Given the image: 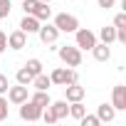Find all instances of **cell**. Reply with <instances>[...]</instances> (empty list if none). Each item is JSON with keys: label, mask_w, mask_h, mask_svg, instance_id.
<instances>
[{"label": "cell", "mask_w": 126, "mask_h": 126, "mask_svg": "<svg viewBox=\"0 0 126 126\" xmlns=\"http://www.w3.org/2000/svg\"><path fill=\"white\" fill-rule=\"evenodd\" d=\"M49 79H52V84H57V87H64V84L79 82V74H77L74 67H57V69L49 74Z\"/></svg>", "instance_id": "obj_1"}, {"label": "cell", "mask_w": 126, "mask_h": 126, "mask_svg": "<svg viewBox=\"0 0 126 126\" xmlns=\"http://www.w3.org/2000/svg\"><path fill=\"white\" fill-rule=\"evenodd\" d=\"M59 59L64 62L67 67H79V64H82V49L64 45V47H59Z\"/></svg>", "instance_id": "obj_2"}, {"label": "cell", "mask_w": 126, "mask_h": 126, "mask_svg": "<svg viewBox=\"0 0 126 126\" xmlns=\"http://www.w3.org/2000/svg\"><path fill=\"white\" fill-rule=\"evenodd\" d=\"M59 32H74L77 27H79V20L74 17V15H69V13H59V15H54V22H52Z\"/></svg>", "instance_id": "obj_3"}, {"label": "cell", "mask_w": 126, "mask_h": 126, "mask_svg": "<svg viewBox=\"0 0 126 126\" xmlns=\"http://www.w3.org/2000/svg\"><path fill=\"white\" fill-rule=\"evenodd\" d=\"M74 35H77V47H79V49H92V47L96 45V35H94L89 27H77Z\"/></svg>", "instance_id": "obj_4"}, {"label": "cell", "mask_w": 126, "mask_h": 126, "mask_svg": "<svg viewBox=\"0 0 126 126\" xmlns=\"http://www.w3.org/2000/svg\"><path fill=\"white\" fill-rule=\"evenodd\" d=\"M84 96H87V89H84L79 82L64 84V99H67V101H82Z\"/></svg>", "instance_id": "obj_5"}, {"label": "cell", "mask_w": 126, "mask_h": 126, "mask_svg": "<svg viewBox=\"0 0 126 126\" xmlns=\"http://www.w3.org/2000/svg\"><path fill=\"white\" fill-rule=\"evenodd\" d=\"M40 116H42V109H40V106H35L30 99L20 104V119H25V121H37Z\"/></svg>", "instance_id": "obj_6"}, {"label": "cell", "mask_w": 126, "mask_h": 126, "mask_svg": "<svg viewBox=\"0 0 126 126\" xmlns=\"http://www.w3.org/2000/svg\"><path fill=\"white\" fill-rule=\"evenodd\" d=\"M8 101L10 104H22V101H27V87L25 84H17V87H8Z\"/></svg>", "instance_id": "obj_7"}, {"label": "cell", "mask_w": 126, "mask_h": 126, "mask_svg": "<svg viewBox=\"0 0 126 126\" xmlns=\"http://www.w3.org/2000/svg\"><path fill=\"white\" fill-rule=\"evenodd\" d=\"M111 106H114L116 111H124V109H126V87H124V84H116V87H114Z\"/></svg>", "instance_id": "obj_8"}, {"label": "cell", "mask_w": 126, "mask_h": 126, "mask_svg": "<svg viewBox=\"0 0 126 126\" xmlns=\"http://www.w3.org/2000/svg\"><path fill=\"white\" fill-rule=\"evenodd\" d=\"M37 35H40V40H42L45 45H52V42H57V37H59V30H57L54 25H40Z\"/></svg>", "instance_id": "obj_9"}, {"label": "cell", "mask_w": 126, "mask_h": 126, "mask_svg": "<svg viewBox=\"0 0 126 126\" xmlns=\"http://www.w3.org/2000/svg\"><path fill=\"white\" fill-rule=\"evenodd\" d=\"M25 45H27V35H25L22 30H15V32L8 35V47H10V49L17 52V49H22Z\"/></svg>", "instance_id": "obj_10"}, {"label": "cell", "mask_w": 126, "mask_h": 126, "mask_svg": "<svg viewBox=\"0 0 126 126\" xmlns=\"http://www.w3.org/2000/svg\"><path fill=\"white\" fill-rule=\"evenodd\" d=\"M40 25H42V22H40L35 15H25V17L20 20V30H22L25 35H32V32H37V30H40Z\"/></svg>", "instance_id": "obj_11"}, {"label": "cell", "mask_w": 126, "mask_h": 126, "mask_svg": "<svg viewBox=\"0 0 126 126\" xmlns=\"http://www.w3.org/2000/svg\"><path fill=\"white\" fill-rule=\"evenodd\" d=\"M89 52L94 54V59H96V62H106V59L111 57V49H109V45H106V42H101V45L96 42V45H94Z\"/></svg>", "instance_id": "obj_12"}, {"label": "cell", "mask_w": 126, "mask_h": 126, "mask_svg": "<svg viewBox=\"0 0 126 126\" xmlns=\"http://www.w3.org/2000/svg\"><path fill=\"white\" fill-rule=\"evenodd\" d=\"M49 109L54 111L57 121H59V119H64V116H69V101H67V99H62V101H52Z\"/></svg>", "instance_id": "obj_13"}, {"label": "cell", "mask_w": 126, "mask_h": 126, "mask_svg": "<svg viewBox=\"0 0 126 126\" xmlns=\"http://www.w3.org/2000/svg\"><path fill=\"white\" fill-rule=\"evenodd\" d=\"M96 116H99V121H114V119H116V109H114L111 104H99Z\"/></svg>", "instance_id": "obj_14"}, {"label": "cell", "mask_w": 126, "mask_h": 126, "mask_svg": "<svg viewBox=\"0 0 126 126\" xmlns=\"http://www.w3.org/2000/svg\"><path fill=\"white\" fill-rule=\"evenodd\" d=\"M40 22H45V20H49L52 17V8H49V3H42V0H40V3H37V8H35V13H32Z\"/></svg>", "instance_id": "obj_15"}, {"label": "cell", "mask_w": 126, "mask_h": 126, "mask_svg": "<svg viewBox=\"0 0 126 126\" xmlns=\"http://www.w3.org/2000/svg\"><path fill=\"white\" fill-rule=\"evenodd\" d=\"M32 87H35V89H40V92H49L52 79H49L47 74H42V72H40V74H35V77H32Z\"/></svg>", "instance_id": "obj_16"}, {"label": "cell", "mask_w": 126, "mask_h": 126, "mask_svg": "<svg viewBox=\"0 0 126 126\" xmlns=\"http://www.w3.org/2000/svg\"><path fill=\"white\" fill-rule=\"evenodd\" d=\"M30 101H32L35 106H40V109H45V106H49V104H52V99H49V92H40V89H37V92L30 96Z\"/></svg>", "instance_id": "obj_17"}, {"label": "cell", "mask_w": 126, "mask_h": 126, "mask_svg": "<svg viewBox=\"0 0 126 126\" xmlns=\"http://www.w3.org/2000/svg\"><path fill=\"white\" fill-rule=\"evenodd\" d=\"M99 37H101V42H106V45L116 42V27H114V25H106V27H101V30H99Z\"/></svg>", "instance_id": "obj_18"}, {"label": "cell", "mask_w": 126, "mask_h": 126, "mask_svg": "<svg viewBox=\"0 0 126 126\" xmlns=\"http://www.w3.org/2000/svg\"><path fill=\"white\" fill-rule=\"evenodd\" d=\"M84 114H87V106H84L82 101H69V116H72V119L79 121Z\"/></svg>", "instance_id": "obj_19"}, {"label": "cell", "mask_w": 126, "mask_h": 126, "mask_svg": "<svg viewBox=\"0 0 126 126\" xmlns=\"http://www.w3.org/2000/svg\"><path fill=\"white\" fill-rule=\"evenodd\" d=\"M25 69H27V72L35 77V74H40V72H42V62L32 57V59H27V62H25Z\"/></svg>", "instance_id": "obj_20"}, {"label": "cell", "mask_w": 126, "mask_h": 126, "mask_svg": "<svg viewBox=\"0 0 126 126\" xmlns=\"http://www.w3.org/2000/svg\"><path fill=\"white\" fill-rule=\"evenodd\" d=\"M15 79H17V84H25V87H27V84H32V74H30L25 67H22V69H17Z\"/></svg>", "instance_id": "obj_21"}, {"label": "cell", "mask_w": 126, "mask_h": 126, "mask_svg": "<svg viewBox=\"0 0 126 126\" xmlns=\"http://www.w3.org/2000/svg\"><path fill=\"white\" fill-rule=\"evenodd\" d=\"M10 10H13V3H10V0H0V20L10 17Z\"/></svg>", "instance_id": "obj_22"}, {"label": "cell", "mask_w": 126, "mask_h": 126, "mask_svg": "<svg viewBox=\"0 0 126 126\" xmlns=\"http://www.w3.org/2000/svg\"><path fill=\"white\" fill-rule=\"evenodd\" d=\"M8 114H10V106H8V99L0 94V121H5L8 119Z\"/></svg>", "instance_id": "obj_23"}, {"label": "cell", "mask_w": 126, "mask_h": 126, "mask_svg": "<svg viewBox=\"0 0 126 126\" xmlns=\"http://www.w3.org/2000/svg\"><path fill=\"white\" fill-rule=\"evenodd\" d=\"M79 121H82V126H99V124H101L99 116H92V114H84Z\"/></svg>", "instance_id": "obj_24"}, {"label": "cell", "mask_w": 126, "mask_h": 126, "mask_svg": "<svg viewBox=\"0 0 126 126\" xmlns=\"http://www.w3.org/2000/svg\"><path fill=\"white\" fill-rule=\"evenodd\" d=\"M37 3H40V0H22V10H25V15H32L35 8H37Z\"/></svg>", "instance_id": "obj_25"}, {"label": "cell", "mask_w": 126, "mask_h": 126, "mask_svg": "<svg viewBox=\"0 0 126 126\" xmlns=\"http://www.w3.org/2000/svg\"><path fill=\"white\" fill-rule=\"evenodd\" d=\"M114 27H126V13H119L114 17Z\"/></svg>", "instance_id": "obj_26"}, {"label": "cell", "mask_w": 126, "mask_h": 126, "mask_svg": "<svg viewBox=\"0 0 126 126\" xmlns=\"http://www.w3.org/2000/svg\"><path fill=\"white\" fill-rule=\"evenodd\" d=\"M8 87H10L8 74H0V94H5V92H8Z\"/></svg>", "instance_id": "obj_27"}, {"label": "cell", "mask_w": 126, "mask_h": 126, "mask_svg": "<svg viewBox=\"0 0 126 126\" xmlns=\"http://www.w3.org/2000/svg\"><path fill=\"white\" fill-rule=\"evenodd\" d=\"M5 49H8V35H5L3 30H0V54H3Z\"/></svg>", "instance_id": "obj_28"}, {"label": "cell", "mask_w": 126, "mask_h": 126, "mask_svg": "<svg viewBox=\"0 0 126 126\" xmlns=\"http://www.w3.org/2000/svg\"><path fill=\"white\" fill-rule=\"evenodd\" d=\"M96 3H99V8L109 10V8H114V5H116V0H96Z\"/></svg>", "instance_id": "obj_29"}, {"label": "cell", "mask_w": 126, "mask_h": 126, "mask_svg": "<svg viewBox=\"0 0 126 126\" xmlns=\"http://www.w3.org/2000/svg\"><path fill=\"white\" fill-rule=\"evenodd\" d=\"M42 3H52V0H42Z\"/></svg>", "instance_id": "obj_30"}]
</instances>
